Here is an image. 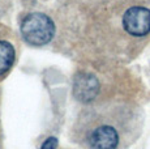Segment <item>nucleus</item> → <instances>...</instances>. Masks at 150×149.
I'll return each mask as SVG.
<instances>
[{"label":"nucleus","mask_w":150,"mask_h":149,"mask_svg":"<svg viewBox=\"0 0 150 149\" xmlns=\"http://www.w3.org/2000/svg\"><path fill=\"white\" fill-rule=\"evenodd\" d=\"M57 145H59V141H57L56 137H48L45 143L42 144L41 149H57Z\"/></svg>","instance_id":"nucleus-6"},{"label":"nucleus","mask_w":150,"mask_h":149,"mask_svg":"<svg viewBox=\"0 0 150 149\" xmlns=\"http://www.w3.org/2000/svg\"><path fill=\"white\" fill-rule=\"evenodd\" d=\"M1 1H3V0H0V3H1Z\"/></svg>","instance_id":"nucleus-7"},{"label":"nucleus","mask_w":150,"mask_h":149,"mask_svg":"<svg viewBox=\"0 0 150 149\" xmlns=\"http://www.w3.org/2000/svg\"><path fill=\"white\" fill-rule=\"evenodd\" d=\"M76 87H80V90H76V96L81 94L82 99H91L94 98V96L98 92V81L96 80L94 76H90V74H86V76H82L80 81L76 82Z\"/></svg>","instance_id":"nucleus-5"},{"label":"nucleus","mask_w":150,"mask_h":149,"mask_svg":"<svg viewBox=\"0 0 150 149\" xmlns=\"http://www.w3.org/2000/svg\"><path fill=\"white\" fill-rule=\"evenodd\" d=\"M21 35L31 46H45L52 41L55 34V25L47 15L41 12H31L22 20Z\"/></svg>","instance_id":"nucleus-2"},{"label":"nucleus","mask_w":150,"mask_h":149,"mask_svg":"<svg viewBox=\"0 0 150 149\" xmlns=\"http://www.w3.org/2000/svg\"><path fill=\"white\" fill-rule=\"evenodd\" d=\"M142 111L125 102H103L80 111L73 140L85 149H127L140 137Z\"/></svg>","instance_id":"nucleus-1"},{"label":"nucleus","mask_w":150,"mask_h":149,"mask_svg":"<svg viewBox=\"0 0 150 149\" xmlns=\"http://www.w3.org/2000/svg\"><path fill=\"white\" fill-rule=\"evenodd\" d=\"M123 30L134 38H144L150 34V8L145 5H132L122 17Z\"/></svg>","instance_id":"nucleus-3"},{"label":"nucleus","mask_w":150,"mask_h":149,"mask_svg":"<svg viewBox=\"0 0 150 149\" xmlns=\"http://www.w3.org/2000/svg\"><path fill=\"white\" fill-rule=\"evenodd\" d=\"M16 54L11 42L0 39V76H4L12 68Z\"/></svg>","instance_id":"nucleus-4"}]
</instances>
